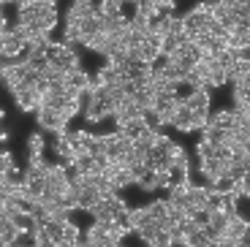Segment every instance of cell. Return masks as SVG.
I'll use <instances>...</instances> for the list:
<instances>
[{
	"label": "cell",
	"mask_w": 250,
	"mask_h": 247,
	"mask_svg": "<svg viewBox=\"0 0 250 247\" xmlns=\"http://www.w3.org/2000/svg\"><path fill=\"white\" fill-rule=\"evenodd\" d=\"M0 142L6 144V142H11V133H8L6 128H0Z\"/></svg>",
	"instance_id": "ffe728a7"
},
{
	"label": "cell",
	"mask_w": 250,
	"mask_h": 247,
	"mask_svg": "<svg viewBox=\"0 0 250 247\" xmlns=\"http://www.w3.org/2000/svg\"><path fill=\"white\" fill-rule=\"evenodd\" d=\"M98 17L104 19H117V17H125V6L123 3H117V0H104V3H98Z\"/></svg>",
	"instance_id": "30bf717a"
},
{
	"label": "cell",
	"mask_w": 250,
	"mask_h": 247,
	"mask_svg": "<svg viewBox=\"0 0 250 247\" xmlns=\"http://www.w3.org/2000/svg\"><path fill=\"white\" fill-rule=\"evenodd\" d=\"M133 17H142V19H147V22H155V3H152V0L136 3V6H133Z\"/></svg>",
	"instance_id": "4fadbf2b"
},
{
	"label": "cell",
	"mask_w": 250,
	"mask_h": 247,
	"mask_svg": "<svg viewBox=\"0 0 250 247\" xmlns=\"http://www.w3.org/2000/svg\"><path fill=\"white\" fill-rule=\"evenodd\" d=\"M166 17H177V3H171V0L155 3V19H166Z\"/></svg>",
	"instance_id": "9a60e30c"
},
{
	"label": "cell",
	"mask_w": 250,
	"mask_h": 247,
	"mask_svg": "<svg viewBox=\"0 0 250 247\" xmlns=\"http://www.w3.org/2000/svg\"><path fill=\"white\" fill-rule=\"evenodd\" d=\"M223 239L229 242H239V239H248V217L245 215H231L226 220V228H223Z\"/></svg>",
	"instance_id": "277c9868"
},
{
	"label": "cell",
	"mask_w": 250,
	"mask_h": 247,
	"mask_svg": "<svg viewBox=\"0 0 250 247\" xmlns=\"http://www.w3.org/2000/svg\"><path fill=\"white\" fill-rule=\"evenodd\" d=\"M14 168H17L14 166V155L8 149H0V177H8Z\"/></svg>",
	"instance_id": "e0dca14e"
},
{
	"label": "cell",
	"mask_w": 250,
	"mask_h": 247,
	"mask_svg": "<svg viewBox=\"0 0 250 247\" xmlns=\"http://www.w3.org/2000/svg\"><path fill=\"white\" fill-rule=\"evenodd\" d=\"M33 247H41V245H33Z\"/></svg>",
	"instance_id": "603a6c76"
},
{
	"label": "cell",
	"mask_w": 250,
	"mask_h": 247,
	"mask_svg": "<svg viewBox=\"0 0 250 247\" xmlns=\"http://www.w3.org/2000/svg\"><path fill=\"white\" fill-rule=\"evenodd\" d=\"M190 120H193V111H188L185 106H180V109L174 111V117H171V125H169V128L180 130V133H193V128H190Z\"/></svg>",
	"instance_id": "52a82bcc"
},
{
	"label": "cell",
	"mask_w": 250,
	"mask_h": 247,
	"mask_svg": "<svg viewBox=\"0 0 250 247\" xmlns=\"http://www.w3.org/2000/svg\"><path fill=\"white\" fill-rule=\"evenodd\" d=\"M209 90H190V93L182 98V106L193 114H209Z\"/></svg>",
	"instance_id": "3957f363"
},
{
	"label": "cell",
	"mask_w": 250,
	"mask_h": 247,
	"mask_svg": "<svg viewBox=\"0 0 250 247\" xmlns=\"http://www.w3.org/2000/svg\"><path fill=\"white\" fill-rule=\"evenodd\" d=\"M62 87H65L68 93H82V90H87V87H90V74L84 68L68 71L65 79H62Z\"/></svg>",
	"instance_id": "5b68a950"
},
{
	"label": "cell",
	"mask_w": 250,
	"mask_h": 247,
	"mask_svg": "<svg viewBox=\"0 0 250 247\" xmlns=\"http://www.w3.org/2000/svg\"><path fill=\"white\" fill-rule=\"evenodd\" d=\"M55 247H74V245H65V242H60V245H55Z\"/></svg>",
	"instance_id": "7402d4cb"
},
{
	"label": "cell",
	"mask_w": 250,
	"mask_h": 247,
	"mask_svg": "<svg viewBox=\"0 0 250 247\" xmlns=\"http://www.w3.org/2000/svg\"><path fill=\"white\" fill-rule=\"evenodd\" d=\"M44 149H46L44 133H30V136H27V161H33V158H44Z\"/></svg>",
	"instance_id": "8fae6325"
},
{
	"label": "cell",
	"mask_w": 250,
	"mask_h": 247,
	"mask_svg": "<svg viewBox=\"0 0 250 247\" xmlns=\"http://www.w3.org/2000/svg\"><path fill=\"white\" fill-rule=\"evenodd\" d=\"M231 196L237 198V201H245V198L250 196V185H248V177H242V179H234Z\"/></svg>",
	"instance_id": "2e32d148"
},
{
	"label": "cell",
	"mask_w": 250,
	"mask_h": 247,
	"mask_svg": "<svg viewBox=\"0 0 250 247\" xmlns=\"http://www.w3.org/2000/svg\"><path fill=\"white\" fill-rule=\"evenodd\" d=\"M36 123L44 133H55V136H62V133L68 130V120L62 117V114H57V111H52V109H38Z\"/></svg>",
	"instance_id": "7a4b0ae2"
},
{
	"label": "cell",
	"mask_w": 250,
	"mask_h": 247,
	"mask_svg": "<svg viewBox=\"0 0 250 247\" xmlns=\"http://www.w3.org/2000/svg\"><path fill=\"white\" fill-rule=\"evenodd\" d=\"M65 11H68L71 17H76V19H93V17H98V8H95V3H87V0L71 3Z\"/></svg>",
	"instance_id": "ba28073f"
},
{
	"label": "cell",
	"mask_w": 250,
	"mask_h": 247,
	"mask_svg": "<svg viewBox=\"0 0 250 247\" xmlns=\"http://www.w3.org/2000/svg\"><path fill=\"white\" fill-rule=\"evenodd\" d=\"M11 93V98H14V103L19 106V111H25V114H36L38 111V103H41V87L38 84H17L14 90H8Z\"/></svg>",
	"instance_id": "6da1fadb"
},
{
	"label": "cell",
	"mask_w": 250,
	"mask_h": 247,
	"mask_svg": "<svg viewBox=\"0 0 250 247\" xmlns=\"http://www.w3.org/2000/svg\"><path fill=\"white\" fill-rule=\"evenodd\" d=\"M133 185H139V190H144V193H155V190H158L155 171H150V168H144V171L136 177V182H133Z\"/></svg>",
	"instance_id": "7c38bea8"
},
{
	"label": "cell",
	"mask_w": 250,
	"mask_h": 247,
	"mask_svg": "<svg viewBox=\"0 0 250 247\" xmlns=\"http://www.w3.org/2000/svg\"><path fill=\"white\" fill-rule=\"evenodd\" d=\"M120 133H123L125 139H128V142H136L139 136H144V133H147V130H150V125H147V117H133V120H128V123L123 125V128H117Z\"/></svg>",
	"instance_id": "8992f818"
},
{
	"label": "cell",
	"mask_w": 250,
	"mask_h": 247,
	"mask_svg": "<svg viewBox=\"0 0 250 247\" xmlns=\"http://www.w3.org/2000/svg\"><path fill=\"white\" fill-rule=\"evenodd\" d=\"M3 120H6V111H3V109H0V123H3Z\"/></svg>",
	"instance_id": "44dd1931"
},
{
	"label": "cell",
	"mask_w": 250,
	"mask_h": 247,
	"mask_svg": "<svg viewBox=\"0 0 250 247\" xmlns=\"http://www.w3.org/2000/svg\"><path fill=\"white\" fill-rule=\"evenodd\" d=\"M207 123H209V114H193V120H190V128H193V130H204Z\"/></svg>",
	"instance_id": "d6986e66"
},
{
	"label": "cell",
	"mask_w": 250,
	"mask_h": 247,
	"mask_svg": "<svg viewBox=\"0 0 250 247\" xmlns=\"http://www.w3.org/2000/svg\"><path fill=\"white\" fill-rule=\"evenodd\" d=\"M231 98H234L231 109L248 111V106H250V101H248V82H237V84H231Z\"/></svg>",
	"instance_id": "9c48e42d"
},
{
	"label": "cell",
	"mask_w": 250,
	"mask_h": 247,
	"mask_svg": "<svg viewBox=\"0 0 250 247\" xmlns=\"http://www.w3.org/2000/svg\"><path fill=\"white\" fill-rule=\"evenodd\" d=\"M212 155H215V147H209V144H204V142L196 144V158H199V163L207 161V158H212Z\"/></svg>",
	"instance_id": "ac0fdd59"
},
{
	"label": "cell",
	"mask_w": 250,
	"mask_h": 247,
	"mask_svg": "<svg viewBox=\"0 0 250 247\" xmlns=\"http://www.w3.org/2000/svg\"><path fill=\"white\" fill-rule=\"evenodd\" d=\"M79 236H82V228L76 226L74 220L62 223V242H65V245H74V242L79 239Z\"/></svg>",
	"instance_id": "5bb4252c"
}]
</instances>
